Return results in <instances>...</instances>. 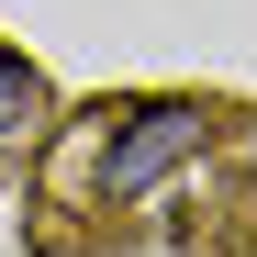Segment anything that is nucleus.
Segmentation results:
<instances>
[{"mask_svg": "<svg viewBox=\"0 0 257 257\" xmlns=\"http://www.w3.org/2000/svg\"><path fill=\"white\" fill-rule=\"evenodd\" d=\"M201 157V112L190 101H146L112 123V157H101V201H146L157 179H179V168Z\"/></svg>", "mask_w": 257, "mask_h": 257, "instance_id": "f257e3e1", "label": "nucleus"}, {"mask_svg": "<svg viewBox=\"0 0 257 257\" xmlns=\"http://www.w3.org/2000/svg\"><path fill=\"white\" fill-rule=\"evenodd\" d=\"M34 101H45V90H34V67H23V56H0V146L34 123Z\"/></svg>", "mask_w": 257, "mask_h": 257, "instance_id": "f03ea898", "label": "nucleus"}]
</instances>
